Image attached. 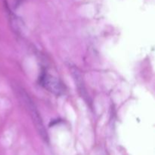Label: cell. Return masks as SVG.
Returning <instances> with one entry per match:
<instances>
[{
  "label": "cell",
  "instance_id": "1",
  "mask_svg": "<svg viewBox=\"0 0 155 155\" xmlns=\"http://www.w3.org/2000/svg\"><path fill=\"white\" fill-rule=\"evenodd\" d=\"M18 94H19L20 98L24 104L27 110H29V113H30V117H31L33 124L35 125V127H36L39 134L40 135L41 137L44 140H48V135H47L46 130L44 127L43 122H42V120L41 118L40 114H39V112L38 111L33 100L30 98V96L27 95V92L23 90V89H18Z\"/></svg>",
  "mask_w": 155,
  "mask_h": 155
},
{
  "label": "cell",
  "instance_id": "2",
  "mask_svg": "<svg viewBox=\"0 0 155 155\" xmlns=\"http://www.w3.org/2000/svg\"><path fill=\"white\" fill-rule=\"evenodd\" d=\"M39 83L45 89L55 95H61L64 90L63 84L60 80L46 73H43L41 75Z\"/></svg>",
  "mask_w": 155,
  "mask_h": 155
},
{
  "label": "cell",
  "instance_id": "3",
  "mask_svg": "<svg viewBox=\"0 0 155 155\" xmlns=\"http://www.w3.org/2000/svg\"><path fill=\"white\" fill-rule=\"evenodd\" d=\"M71 71H72L73 77H74V80H75L76 86H77L79 92H80V94L83 96L87 97V93H86V88H85L84 83H83V79L80 71L77 68H73L71 69Z\"/></svg>",
  "mask_w": 155,
  "mask_h": 155
}]
</instances>
